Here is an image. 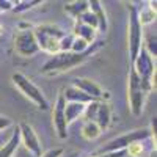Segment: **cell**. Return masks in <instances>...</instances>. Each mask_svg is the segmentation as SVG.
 I'll return each mask as SVG.
<instances>
[{
  "label": "cell",
  "instance_id": "6da1fadb",
  "mask_svg": "<svg viewBox=\"0 0 157 157\" xmlns=\"http://www.w3.org/2000/svg\"><path fill=\"white\" fill-rule=\"evenodd\" d=\"M104 43L102 41H98V43H93L85 52L82 54H75V52H58V54L52 55L41 68V74H47V75H54V74H58V72H64V71H69L78 64L85 63L91 55L94 54L96 50L101 49Z\"/></svg>",
  "mask_w": 157,
  "mask_h": 157
},
{
  "label": "cell",
  "instance_id": "3957f363",
  "mask_svg": "<svg viewBox=\"0 0 157 157\" xmlns=\"http://www.w3.org/2000/svg\"><path fill=\"white\" fill-rule=\"evenodd\" d=\"M152 132L151 129L148 127H143V129H135V130H130L127 134H123L116 138L109 140L102 148H99L94 155H104V154H112V152H118V151H126V148L129 145H132L135 141H143L146 138H151Z\"/></svg>",
  "mask_w": 157,
  "mask_h": 157
},
{
  "label": "cell",
  "instance_id": "8fae6325",
  "mask_svg": "<svg viewBox=\"0 0 157 157\" xmlns=\"http://www.w3.org/2000/svg\"><path fill=\"white\" fill-rule=\"evenodd\" d=\"M64 105H66V101H64L63 94H60L55 102L54 112H52V121H54V126L57 129V135L61 140L68 137V123L66 118H64Z\"/></svg>",
  "mask_w": 157,
  "mask_h": 157
},
{
  "label": "cell",
  "instance_id": "d4e9b609",
  "mask_svg": "<svg viewBox=\"0 0 157 157\" xmlns=\"http://www.w3.org/2000/svg\"><path fill=\"white\" fill-rule=\"evenodd\" d=\"M13 126V120L6 115H0V130H5Z\"/></svg>",
  "mask_w": 157,
  "mask_h": 157
},
{
  "label": "cell",
  "instance_id": "7402d4cb",
  "mask_svg": "<svg viewBox=\"0 0 157 157\" xmlns=\"http://www.w3.org/2000/svg\"><path fill=\"white\" fill-rule=\"evenodd\" d=\"M41 3H43L41 0H30V2H16L14 6H13V11H16V13H24V11L32 10L33 6L41 5Z\"/></svg>",
  "mask_w": 157,
  "mask_h": 157
},
{
  "label": "cell",
  "instance_id": "7c38bea8",
  "mask_svg": "<svg viewBox=\"0 0 157 157\" xmlns=\"http://www.w3.org/2000/svg\"><path fill=\"white\" fill-rule=\"evenodd\" d=\"M93 121L99 126V129L102 130H107L110 123H112V109L107 102H99L98 104V110L94 113V118H93Z\"/></svg>",
  "mask_w": 157,
  "mask_h": 157
},
{
  "label": "cell",
  "instance_id": "4316f807",
  "mask_svg": "<svg viewBox=\"0 0 157 157\" xmlns=\"http://www.w3.org/2000/svg\"><path fill=\"white\" fill-rule=\"evenodd\" d=\"M14 6V2H10V0H0V13L2 11H10Z\"/></svg>",
  "mask_w": 157,
  "mask_h": 157
},
{
  "label": "cell",
  "instance_id": "f546056e",
  "mask_svg": "<svg viewBox=\"0 0 157 157\" xmlns=\"http://www.w3.org/2000/svg\"><path fill=\"white\" fill-rule=\"evenodd\" d=\"M68 157H75V154H71V155H68Z\"/></svg>",
  "mask_w": 157,
  "mask_h": 157
},
{
  "label": "cell",
  "instance_id": "4dcf8cb0",
  "mask_svg": "<svg viewBox=\"0 0 157 157\" xmlns=\"http://www.w3.org/2000/svg\"><path fill=\"white\" fill-rule=\"evenodd\" d=\"M0 35H2V27H0Z\"/></svg>",
  "mask_w": 157,
  "mask_h": 157
},
{
  "label": "cell",
  "instance_id": "83f0119b",
  "mask_svg": "<svg viewBox=\"0 0 157 157\" xmlns=\"http://www.w3.org/2000/svg\"><path fill=\"white\" fill-rule=\"evenodd\" d=\"M94 157H126V151H118V152L104 154V155H94Z\"/></svg>",
  "mask_w": 157,
  "mask_h": 157
},
{
  "label": "cell",
  "instance_id": "8992f818",
  "mask_svg": "<svg viewBox=\"0 0 157 157\" xmlns=\"http://www.w3.org/2000/svg\"><path fill=\"white\" fill-rule=\"evenodd\" d=\"M129 10V55H130V63H134L138 52L143 47V27L138 21L137 8L134 3L127 5Z\"/></svg>",
  "mask_w": 157,
  "mask_h": 157
},
{
  "label": "cell",
  "instance_id": "4fadbf2b",
  "mask_svg": "<svg viewBox=\"0 0 157 157\" xmlns=\"http://www.w3.org/2000/svg\"><path fill=\"white\" fill-rule=\"evenodd\" d=\"M90 3V11L94 14V17L98 19V25H99V32H107V27H109V21H107V16H105V11H104V6L101 2L98 0H91Z\"/></svg>",
  "mask_w": 157,
  "mask_h": 157
},
{
  "label": "cell",
  "instance_id": "d6986e66",
  "mask_svg": "<svg viewBox=\"0 0 157 157\" xmlns=\"http://www.w3.org/2000/svg\"><path fill=\"white\" fill-rule=\"evenodd\" d=\"M102 134V130L99 129V126L94 123V121H85L83 126H82V137L85 140H96L99 138Z\"/></svg>",
  "mask_w": 157,
  "mask_h": 157
},
{
  "label": "cell",
  "instance_id": "9c48e42d",
  "mask_svg": "<svg viewBox=\"0 0 157 157\" xmlns=\"http://www.w3.org/2000/svg\"><path fill=\"white\" fill-rule=\"evenodd\" d=\"M19 130V138L21 141L24 143V146L27 148L32 154H35L36 157H39L43 152H41V141H39L36 132H35V129L29 124V123H25L22 121L17 127Z\"/></svg>",
  "mask_w": 157,
  "mask_h": 157
},
{
  "label": "cell",
  "instance_id": "277c9868",
  "mask_svg": "<svg viewBox=\"0 0 157 157\" xmlns=\"http://www.w3.org/2000/svg\"><path fill=\"white\" fill-rule=\"evenodd\" d=\"M132 68L137 75L140 77L141 86L145 90V93L148 94L149 91L155 90V64L152 57L146 52L145 47H141V50L138 52V55L135 58V61L132 63Z\"/></svg>",
  "mask_w": 157,
  "mask_h": 157
},
{
  "label": "cell",
  "instance_id": "5b68a950",
  "mask_svg": "<svg viewBox=\"0 0 157 157\" xmlns=\"http://www.w3.org/2000/svg\"><path fill=\"white\" fill-rule=\"evenodd\" d=\"M11 80L14 83V86L29 101H32L39 110H47L49 109V101L41 91V88H38L35 85V82H32L27 75H24L22 72H14L11 75Z\"/></svg>",
  "mask_w": 157,
  "mask_h": 157
},
{
  "label": "cell",
  "instance_id": "9a60e30c",
  "mask_svg": "<svg viewBox=\"0 0 157 157\" xmlns=\"http://www.w3.org/2000/svg\"><path fill=\"white\" fill-rule=\"evenodd\" d=\"M85 105H86V104L66 102V105H64V118H66V123H68V124H71V123H74V121L77 120V118L83 116Z\"/></svg>",
  "mask_w": 157,
  "mask_h": 157
},
{
  "label": "cell",
  "instance_id": "484cf974",
  "mask_svg": "<svg viewBox=\"0 0 157 157\" xmlns=\"http://www.w3.org/2000/svg\"><path fill=\"white\" fill-rule=\"evenodd\" d=\"M63 155V148H54V149H49L47 152L41 154L39 157H61Z\"/></svg>",
  "mask_w": 157,
  "mask_h": 157
},
{
  "label": "cell",
  "instance_id": "30bf717a",
  "mask_svg": "<svg viewBox=\"0 0 157 157\" xmlns=\"http://www.w3.org/2000/svg\"><path fill=\"white\" fill-rule=\"evenodd\" d=\"M75 88H78L80 91L86 96H90L93 101H102L105 102L110 96H109V91H104L94 80H91V78H85V77H77L74 78V83H72Z\"/></svg>",
  "mask_w": 157,
  "mask_h": 157
},
{
  "label": "cell",
  "instance_id": "5bb4252c",
  "mask_svg": "<svg viewBox=\"0 0 157 157\" xmlns=\"http://www.w3.org/2000/svg\"><path fill=\"white\" fill-rule=\"evenodd\" d=\"M61 94H63V98H64L66 102H78V104H90V102H93V99H91L90 96H86L83 91L75 88L74 85L68 86Z\"/></svg>",
  "mask_w": 157,
  "mask_h": 157
},
{
  "label": "cell",
  "instance_id": "e0dca14e",
  "mask_svg": "<svg viewBox=\"0 0 157 157\" xmlns=\"http://www.w3.org/2000/svg\"><path fill=\"white\" fill-rule=\"evenodd\" d=\"M19 141H21V138H19V130H17V127H16V130L10 135L8 141L5 143V145L0 146V157H13V154L16 152V149H17V146H19Z\"/></svg>",
  "mask_w": 157,
  "mask_h": 157
},
{
  "label": "cell",
  "instance_id": "f1b7e54d",
  "mask_svg": "<svg viewBox=\"0 0 157 157\" xmlns=\"http://www.w3.org/2000/svg\"><path fill=\"white\" fill-rule=\"evenodd\" d=\"M149 157H157V152H155V149H154V151H151V154H149Z\"/></svg>",
  "mask_w": 157,
  "mask_h": 157
},
{
  "label": "cell",
  "instance_id": "2e32d148",
  "mask_svg": "<svg viewBox=\"0 0 157 157\" xmlns=\"http://www.w3.org/2000/svg\"><path fill=\"white\" fill-rule=\"evenodd\" d=\"M72 35L75 38L83 39L86 44H93L94 43V38H96V30H93L91 27H88V25H85V24L77 21L75 25H74V33Z\"/></svg>",
  "mask_w": 157,
  "mask_h": 157
},
{
  "label": "cell",
  "instance_id": "52a82bcc",
  "mask_svg": "<svg viewBox=\"0 0 157 157\" xmlns=\"http://www.w3.org/2000/svg\"><path fill=\"white\" fill-rule=\"evenodd\" d=\"M127 99H129V107L132 115L138 116L143 112V105H145V99H146V93L141 86L140 77L137 75V72L130 68L129 71V77H127Z\"/></svg>",
  "mask_w": 157,
  "mask_h": 157
},
{
  "label": "cell",
  "instance_id": "603a6c76",
  "mask_svg": "<svg viewBox=\"0 0 157 157\" xmlns=\"http://www.w3.org/2000/svg\"><path fill=\"white\" fill-rule=\"evenodd\" d=\"M143 151H145V148H143L141 141H135V143H132V145H129L126 148V155H129V157H141Z\"/></svg>",
  "mask_w": 157,
  "mask_h": 157
},
{
  "label": "cell",
  "instance_id": "44dd1931",
  "mask_svg": "<svg viewBox=\"0 0 157 157\" xmlns=\"http://www.w3.org/2000/svg\"><path fill=\"white\" fill-rule=\"evenodd\" d=\"M78 22H82V24H85V25H88V27H91L93 30H98L99 29V25H98V19L94 17V14L91 13L90 10L86 11V13H83V14L77 19Z\"/></svg>",
  "mask_w": 157,
  "mask_h": 157
},
{
  "label": "cell",
  "instance_id": "ba28073f",
  "mask_svg": "<svg viewBox=\"0 0 157 157\" xmlns=\"http://www.w3.org/2000/svg\"><path fill=\"white\" fill-rule=\"evenodd\" d=\"M14 50L21 57H33L39 52L33 29H21L14 35Z\"/></svg>",
  "mask_w": 157,
  "mask_h": 157
},
{
  "label": "cell",
  "instance_id": "ac0fdd59",
  "mask_svg": "<svg viewBox=\"0 0 157 157\" xmlns=\"http://www.w3.org/2000/svg\"><path fill=\"white\" fill-rule=\"evenodd\" d=\"M90 10V3L85 2V0H80V2H71V3H66L64 5V11L68 13V14H71L72 17L78 19L83 13H86Z\"/></svg>",
  "mask_w": 157,
  "mask_h": 157
},
{
  "label": "cell",
  "instance_id": "7a4b0ae2",
  "mask_svg": "<svg viewBox=\"0 0 157 157\" xmlns=\"http://www.w3.org/2000/svg\"><path fill=\"white\" fill-rule=\"evenodd\" d=\"M33 33L39 50L47 52L50 55H55L60 52V41L66 35V32L57 25H38L33 29Z\"/></svg>",
  "mask_w": 157,
  "mask_h": 157
},
{
  "label": "cell",
  "instance_id": "cb8c5ba5",
  "mask_svg": "<svg viewBox=\"0 0 157 157\" xmlns=\"http://www.w3.org/2000/svg\"><path fill=\"white\" fill-rule=\"evenodd\" d=\"M72 41H74V35H64L63 39L60 41V52H69L71 50V46H72Z\"/></svg>",
  "mask_w": 157,
  "mask_h": 157
},
{
  "label": "cell",
  "instance_id": "ffe728a7",
  "mask_svg": "<svg viewBox=\"0 0 157 157\" xmlns=\"http://www.w3.org/2000/svg\"><path fill=\"white\" fill-rule=\"evenodd\" d=\"M137 14H138V21L141 24V27H145V25L151 24L155 19V10H152L149 6H145V8H141L140 11H137Z\"/></svg>",
  "mask_w": 157,
  "mask_h": 157
}]
</instances>
